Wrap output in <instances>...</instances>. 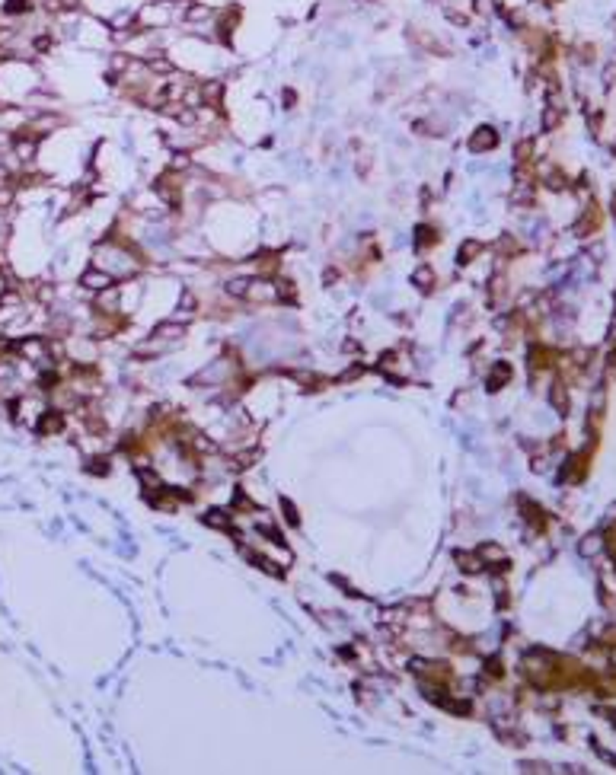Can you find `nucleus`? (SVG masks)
Listing matches in <instances>:
<instances>
[{
	"mask_svg": "<svg viewBox=\"0 0 616 775\" xmlns=\"http://www.w3.org/2000/svg\"><path fill=\"white\" fill-rule=\"evenodd\" d=\"M141 32H163L173 22H179V10L169 4V0H144L138 7V16H134Z\"/></svg>",
	"mask_w": 616,
	"mask_h": 775,
	"instance_id": "1",
	"label": "nucleus"
},
{
	"mask_svg": "<svg viewBox=\"0 0 616 775\" xmlns=\"http://www.w3.org/2000/svg\"><path fill=\"white\" fill-rule=\"evenodd\" d=\"M188 335V323H182V319H176V316H169V319H160L157 325L150 329V339L157 341L163 351H169V348H176L182 339Z\"/></svg>",
	"mask_w": 616,
	"mask_h": 775,
	"instance_id": "2",
	"label": "nucleus"
},
{
	"mask_svg": "<svg viewBox=\"0 0 616 775\" xmlns=\"http://www.w3.org/2000/svg\"><path fill=\"white\" fill-rule=\"evenodd\" d=\"M499 141H501L499 131H495L492 125H479L476 131H473L470 138H466V150L476 153V157H479V153H492L495 147H499Z\"/></svg>",
	"mask_w": 616,
	"mask_h": 775,
	"instance_id": "3",
	"label": "nucleus"
},
{
	"mask_svg": "<svg viewBox=\"0 0 616 775\" xmlns=\"http://www.w3.org/2000/svg\"><path fill=\"white\" fill-rule=\"evenodd\" d=\"M441 240H444V233L435 227V223H428V221L416 223V230H412V249H416V252H431Z\"/></svg>",
	"mask_w": 616,
	"mask_h": 775,
	"instance_id": "4",
	"label": "nucleus"
},
{
	"mask_svg": "<svg viewBox=\"0 0 616 775\" xmlns=\"http://www.w3.org/2000/svg\"><path fill=\"white\" fill-rule=\"evenodd\" d=\"M112 284H118V281H115V278H112L105 268H96V265H90V268L80 271V287H84L86 294H99V291H105V287H112Z\"/></svg>",
	"mask_w": 616,
	"mask_h": 775,
	"instance_id": "5",
	"label": "nucleus"
},
{
	"mask_svg": "<svg viewBox=\"0 0 616 775\" xmlns=\"http://www.w3.org/2000/svg\"><path fill=\"white\" fill-rule=\"evenodd\" d=\"M476 555L482 559L485 571H489V568H495V571H508V552L499 546V542H479Z\"/></svg>",
	"mask_w": 616,
	"mask_h": 775,
	"instance_id": "6",
	"label": "nucleus"
},
{
	"mask_svg": "<svg viewBox=\"0 0 616 775\" xmlns=\"http://www.w3.org/2000/svg\"><path fill=\"white\" fill-rule=\"evenodd\" d=\"M409 281H412V287H416L418 294H425V297H428V294H435L437 291V271L431 268L428 262H422V265H416V271H412V275H409Z\"/></svg>",
	"mask_w": 616,
	"mask_h": 775,
	"instance_id": "7",
	"label": "nucleus"
},
{
	"mask_svg": "<svg viewBox=\"0 0 616 775\" xmlns=\"http://www.w3.org/2000/svg\"><path fill=\"white\" fill-rule=\"evenodd\" d=\"M64 424H68V418H64V412L61 409H45V412H39V422H35V431L42 437H51V434H61L64 431Z\"/></svg>",
	"mask_w": 616,
	"mask_h": 775,
	"instance_id": "8",
	"label": "nucleus"
},
{
	"mask_svg": "<svg viewBox=\"0 0 616 775\" xmlns=\"http://www.w3.org/2000/svg\"><path fill=\"white\" fill-rule=\"evenodd\" d=\"M201 523L211 526V530L230 533V530H233V511H227V507H208V511L201 514Z\"/></svg>",
	"mask_w": 616,
	"mask_h": 775,
	"instance_id": "9",
	"label": "nucleus"
},
{
	"mask_svg": "<svg viewBox=\"0 0 616 775\" xmlns=\"http://www.w3.org/2000/svg\"><path fill=\"white\" fill-rule=\"evenodd\" d=\"M508 380H511V364L492 360V370H489V377H485V389H489V393H499Z\"/></svg>",
	"mask_w": 616,
	"mask_h": 775,
	"instance_id": "10",
	"label": "nucleus"
},
{
	"mask_svg": "<svg viewBox=\"0 0 616 775\" xmlns=\"http://www.w3.org/2000/svg\"><path fill=\"white\" fill-rule=\"evenodd\" d=\"M485 252V242L482 240H476V236H470V240H463L460 242V249H457V268H463V265H473L479 256Z\"/></svg>",
	"mask_w": 616,
	"mask_h": 775,
	"instance_id": "11",
	"label": "nucleus"
},
{
	"mask_svg": "<svg viewBox=\"0 0 616 775\" xmlns=\"http://www.w3.org/2000/svg\"><path fill=\"white\" fill-rule=\"evenodd\" d=\"M454 561H457V568L470 578L485 575V565H482V559H479L476 552H454Z\"/></svg>",
	"mask_w": 616,
	"mask_h": 775,
	"instance_id": "12",
	"label": "nucleus"
},
{
	"mask_svg": "<svg viewBox=\"0 0 616 775\" xmlns=\"http://www.w3.org/2000/svg\"><path fill=\"white\" fill-rule=\"evenodd\" d=\"M39 10L35 0H4V16L10 20H23V16H32Z\"/></svg>",
	"mask_w": 616,
	"mask_h": 775,
	"instance_id": "13",
	"label": "nucleus"
},
{
	"mask_svg": "<svg viewBox=\"0 0 616 775\" xmlns=\"http://www.w3.org/2000/svg\"><path fill=\"white\" fill-rule=\"evenodd\" d=\"M562 118H565V109H562L559 103H549V105H543V118H540V125H543V131H556V128L562 125Z\"/></svg>",
	"mask_w": 616,
	"mask_h": 775,
	"instance_id": "14",
	"label": "nucleus"
},
{
	"mask_svg": "<svg viewBox=\"0 0 616 775\" xmlns=\"http://www.w3.org/2000/svg\"><path fill=\"white\" fill-rule=\"evenodd\" d=\"M549 402H553V405L562 412V415L568 412V393H565V383H562V380L553 383V389H549Z\"/></svg>",
	"mask_w": 616,
	"mask_h": 775,
	"instance_id": "15",
	"label": "nucleus"
},
{
	"mask_svg": "<svg viewBox=\"0 0 616 775\" xmlns=\"http://www.w3.org/2000/svg\"><path fill=\"white\" fill-rule=\"evenodd\" d=\"M84 469L93 472V476H109V472H112V460L109 457H90L84 463Z\"/></svg>",
	"mask_w": 616,
	"mask_h": 775,
	"instance_id": "16",
	"label": "nucleus"
},
{
	"mask_svg": "<svg viewBox=\"0 0 616 775\" xmlns=\"http://www.w3.org/2000/svg\"><path fill=\"white\" fill-rule=\"evenodd\" d=\"M281 511H284V520L291 526H297L300 523V514H297V507H294V501H288V498H281Z\"/></svg>",
	"mask_w": 616,
	"mask_h": 775,
	"instance_id": "17",
	"label": "nucleus"
},
{
	"mask_svg": "<svg viewBox=\"0 0 616 775\" xmlns=\"http://www.w3.org/2000/svg\"><path fill=\"white\" fill-rule=\"evenodd\" d=\"M281 103L288 105V109H294V103H297V93H294V90H284V93H281Z\"/></svg>",
	"mask_w": 616,
	"mask_h": 775,
	"instance_id": "18",
	"label": "nucleus"
},
{
	"mask_svg": "<svg viewBox=\"0 0 616 775\" xmlns=\"http://www.w3.org/2000/svg\"><path fill=\"white\" fill-rule=\"evenodd\" d=\"M613 214H616V198H613Z\"/></svg>",
	"mask_w": 616,
	"mask_h": 775,
	"instance_id": "19",
	"label": "nucleus"
}]
</instances>
